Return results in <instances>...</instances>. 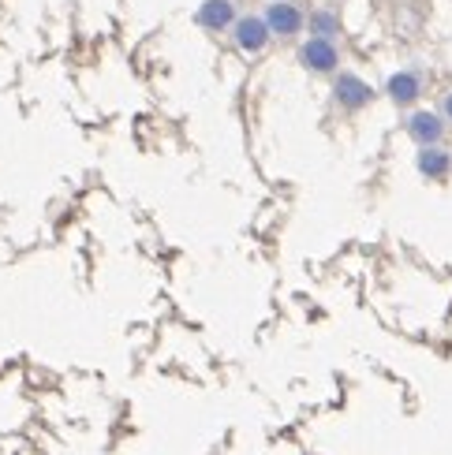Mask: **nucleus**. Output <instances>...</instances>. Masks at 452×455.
Returning <instances> with one entry per match:
<instances>
[{
    "label": "nucleus",
    "instance_id": "nucleus-1",
    "mask_svg": "<svg viewBox=\"0 0 452 455\" xmlns=\"http://www.w3.org/2000/svg\"><path fill=\"white\" fill-rule=\"evenodd\" d=\"M232 34H236V45H239L243 52H262V49L270 45V34H273V30H270L266 19H258V15H243Z\"/></svg>",
    "mask_w": 452,
    "mask_h": 455
},
{
    "label": "nucleus",
    "instance_id": "nucleus-2",
    "mask_svg": "<svg viewBox=\"0 0 452 455\" xmlns=\"http://www.w3.org/2000/svg\"><path fill=\"white\" fill-rule=\"evenodd\" d=\"M299 60H303L311 71H336V64H341V52H336L333 37H311V42L299 49Z\"/></svg>",
    "mask_w": 452,
    "mask_h": 455
},
{
    "label": "nucleus",
    "instance_id": "nucleus-3",
    "mask_svg": "<svg viewBox=\"0 0 452 455\" xmlns=\"http://www.w3.org/2000/svg\"><path fill=\"white\" fill-rule=\"evenodd\" d=\"M266 23L273 34L292 37V34H299V27H303V12H299L292 0H277V4L266 8Z\"/></svg>",
    "mask_w": 452,
    "mask_h": 455
},
{
    "label": "nucleus",
    "instance_id": "nucleus-4",
    "mask_svg": "<svg viewBox=\"0 0 452 455\" xmlns=\"http://www.w3.org/2000/svg\"><path fill=\"white\" fill-rule=\"evenodd\" d=\"M333 93H336V101H341L344 108H367L370 105V98H374V90L359 79V75H341L336 79V86H333Z\"/></svg>",
    "mask_w": 452,
    "mask_h": 455
},
{
    "label": "nucleus",
    "instance_id": "nucleus-5",
    "mask_svg": "<svg viewBox=\"0 0 452 455\" xmlns=\"http://www.w3.org/2000/svg\"><path fill=\"white\" fill-rule=\"evenodd\" d=\"M408 135L419 146H438L445 135V124H441V116H434V112H416V116L408 120Z\"/></svg>",
    "mask_w": 452,
    "mask_h": 455
},
{
    "label": "nucleus",
    "instance_id": "nucleus-6",
    "mask_svg": "<svg viewBox=\"0 0 452 455\" xmlns=\"http://www.w3.org/2000/svg\"><path fill=\"white\" fill-rule=\"evenodd\" d=\"M195 19L206 30H224L232 23V0H206Z\"/></svg>",
    "mask_w": 452,
    "mask_h": 455
},
{
    "label": "nucleus",
    "instance_id": "nucleus-7",
    "mask_svg": "<svg viewBox=\"0 0 452 455\" xmlns=\"http://www.w3.org/2000/svg\"><path fill=\"white\" fill-rule=\"evenodd\" d=\"M448 168H452V157L445 154V149H438V146H423V149H419V172H423V176L445 180Z\"/></svg>",
    "mask_w": 452,
    "mask_h": 455
},
{
    "label": "nucleus",
    "instance_id": "nucleus-8",
    "mask_svg": "<svg viewBox=\"0 0 452 455\" xmlns=\"http://www.w3.org/2000/svg\"><path fill=\"white\" fill-rule=\"evenodd\" d=\"M389 98L392 101H397V105H411V101H416L419 98V75H411V71H397V75H392V79H389Z\"/></svg>",
    "mask_w": 452,
    "mask_h": 455
},
{
    "label": "nucleus",
    "instance_id": "nucleus-9",
    "mask_svg": "<svg viewBox=\"0 0 452 455\" xmlns=\"http://www.w3.org/2000/svg\"><path fill=\"white\" fill-rule=\"evenodd\" d=\"M311 30H314V37H333L336 34V15L333 12H314L311 15Z\"/></svg>",
    "mask_w": 452,
    "mask_h": 455
},
{
    "label": "nucleus",
    "instance_id": "nucleus-10",
    "mask_svg": "<svg viewBox=\"0 0 452 455\" xmlns=\"http://www.w3.org/2000/svg\"><path fill=\"white\" fill-rule=\"evenodd\" d=\"M445 116L452 120V93H448V98H445Z\"/></svg>",
    "mask_w": 452,
    "mask_h": 455
}]
</instances>
